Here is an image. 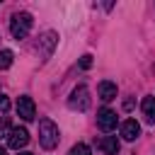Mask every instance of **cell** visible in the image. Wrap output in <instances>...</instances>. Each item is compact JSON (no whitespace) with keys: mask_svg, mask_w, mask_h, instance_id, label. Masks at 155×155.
Returning <instances> with one entry per match:
<instances>
[{"mask_svg":"<svg viewBox=\"0 0 155 155\" xmlns=\"http://www.w3.org/2000/svg\"><path fill=\"white\" fill-rule=\"evenodd\" d=\"M31 24H34V19H31L29 12H15L12 19H10V34H12L15 39H24V36L29 34Z\"/></svg>","mask_w":155,"mask_h":155,"instance_id":"2","label":"cell"},{"mask_svg":"<svg viewBox=\"0 0 155 155\" xmlns=\"http://www.w3.org/2000/svg\"><path fill=\"white\" fill-rule=\"evenodd\" d=\"M121 136H124L126 140H136V138L140 136V124H138L136 119H126V121L121 124Z\"/></svg>","mask_w":155,"mask_h":155,"instance_id":"8","label":"cell"},{"mask_svg":"<svg viewBox=\"0 0 155 155\" xmlns=\"http://www.w3.org/2000/svg\"><path fill=\"white\" fill-rule=\"evenodd\" d=\"M140 109H143L145 119H148L150 124H155V97H143V102H140Z\"/></svg>","mask_w":155,"mask_h":155,"instance_id":"11","label":"cell"},{"mask_svg":"<svg viewBox=\"0 0 155 155\" xmlns=\"http://www.w3.org/2000/svg\"><path fill=\"white\" fill-rule=\"evenodd\" d=\"M10 131H12V128H10V124H7V119H5V121L0 124V136H10Z\"/></svg>","mask_w":155,"mask_h":155,"instance_id":"16","label":"cell"},{"mask_svg":"<svg viewBox=\"0 0 155 155\" xmlns=\"http://www.w3.org/2000/svg\"><path fill=\"white\" fill-rule=\"evenodd\" d=\"M56 44H58V34H56V31H46V34L39 39V48H41V58H44V61L51 56V51H53Z\"/></svg>","mask_w":155,"mask_h":155,"instance_id":"7","label":"cell"},{"mask_svg":"<svg viewBox=\"0 0 155 155\" xmlns=\"http://www.w3.org/2000/svg\"><path fill=\"white\" fill-rule=\"evenodd\" d=\"M97 94H99L102 102H111V99L116 97V82H111V80H102L99 87H97Z\"/></svg>","mask_w":155,"mask_h":155,"instance_id":"9","label":"cell"},{"mask_svg":"<svg viewBox=\"0 0 155 155\" xmlns=\"http://www.w3.org/2000/svg\"><path fill=\"white\" fill-rule=\"evenodd\" d=\"M68 155H90V145L78 143V145H73V148H70V153H68Z\"/></svg>","mask_w":155,"mask_h":155,"instance_id":"13","label":"cell"},{"mask_svg":"<svg viewBox=\"0 0 155 155\" xmlns=\"http://www.w3.org/2000/svg\"><path fill=\"white\" fill-rule=\"evenodd\" d=\"M90 65H92V56H90V53H85V56L80 58V68H82V70H87Z\"/></svg>","mask_w":155,"mask_h":155,"instance_id":"14","label":"cell"},{"mask_svg":"<svg viewBox=\"0 0 155 155\" xmlns=\"http://www.w3.org/2000/svg\"><path fill=\"white\" fill-rule=\"evenodd\" d=\"M39 143L46 150H53L58 145V126L51 119H41L39 121Z\"/></svg>","mask_w":155,"mask_h":155,"instance_id":"1","label":"cell"},{"mask_svg":"<svg viewBox=\"0 0 155 155\" xmlns=\"http://www.w3.org/2000/svg\"><path fill=\"white\" fill-rule=\"evenodd\" d=\"M7 109H10V99H7V97H5V94H0V111H2V114H5V111H7Z\"/></svg>","mask_w":155,"mask_h":155,"instance_id":"15","label":"cell"},{"mask_svg":"<svg viewBox=\"0 0 155 155\" xmlns=\"http://www.w3.org/2000/svg\"><path fill=\"white\" fill-rule=\"evenodd\" d=\"M97 145H99V150H102L104 155H116V153H119V140H116V136H104Z\"/></svg>","mask_w":155,"mask_h":155,"instance_id":"10","label":"cell"},{"mask_svg":"<svg viewBox=\"0 0 155 155\" xmlns=\"http://www.w3.org/2000/svg\"><path fill=\"white\" fill-rule=\"evenodd\" d=\"M17 114H19V119H24V121H31V119L36 116L34 99H31V97H27V94H22V97L17 99Z\"/></svg>","mask_w":155,"mask_h":155,"instance_id":"4","label":"cell"},{"mask_svg":"<svg viewBox=\"0 0 155 155\" xmlns=\"http://www.w3.org/2000/svg\"><path fill=\"white\" fill-rule=\"evenodd\" d=\"M90 104H92V99H90V90L85 85H78L68 97V107L75 109V111H87Z\"/></svg>","mask_w":155,"mask_h":155,"instance_id":"3","label":"cell"},{"mask_svg":"<svg viewBox=\"0 0 155 155\" xmlns=\"http://www.w3.org/2000/svg\"><path fill=\"white\" fill-rule=\"evenodd\" d=\"M19 155H34V153H19Z\"/></svg>","mask_w":155,"mask_h":155,"instance_id":"18","label":"cell"},{"mask_svg":"<svg viewBox=\"0 0 155 155\" xmlns=\"http://www.w3.org/2000/svg\"><path fill=\"white\" fill-rule=\"evenodd\" d=\"M12 58H15V53H12L10 48H2V51H0V70L10 68V65H12Z\"/></svg>","mask_w":155,"mask_h":155,"instance_id":"12","label":"cell"},{"mask_svg":"<svg viewBox=\"0 0 155 155\" xmlns=\"http://www.w3.org/2000/svg\"><path fill=\"white\" fill-rule=\"evenodd\" d=\"M27 143H29V131H27V128H12V131H10V136H7V145H10L12 150L24 148Z\"/></svg>","mask_w":155,"mask_h":155,"instance_id":"5","label":"cell"},{"mask_svg":"<svg viewBox=\"0 0 155 155\" xmlns=\"http://www.w3.org/2000/svg\"><path fill=\"white\" fill-rule=\"evenodd\" d=\"M0 155H7V153H5V148H2V145H0Z\"/></svg>","mask_w":155,"mask_h":155,"instance_id":"17","label":"cell"},{"mask_svg":"<svg viewBox=\"0 0 155 155\" xmlns=\"http://www.w3.org/2000/svg\"><path fill=\"white\" fill-rule=\"evenodd\" d=\"M97 126L102 128V131H111V128H116V111H111V109H99L97 111Z\"/></svg>","mask_w":155,"mask_h":155,"instance_id":"6","label":"cell"}]
</instances>
